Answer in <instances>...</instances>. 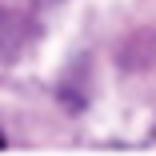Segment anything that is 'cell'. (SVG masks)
<instances>
[{"instance_id":"cell-1","label":"cell","mask_w":156,"mask_h":156,"mask_svg":"<svg viewBox=\"0 0 156 156\" xmlns=\"http://www.w3.org/2000/svg\"><path fill=\"white\" fill-rule=\"evenodd\" d=\"M28 40H32V24L12 8H0V60H12L16 52H24Z\"/></svg>"}]
</instances>
